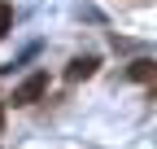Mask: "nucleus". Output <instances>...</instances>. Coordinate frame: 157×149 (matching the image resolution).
<instances>
[{"mask_svg": "<svg viewBox=\"0 0 157 149\" xmlns=\"http://www.w3.org/2000/svg\"><path fill=\"white\" fill-rule=\"evenodd\" d=\"M44 92H48V70H35V74H26V79L13 88V97H9V101H13V105H35Z\"/></svg>", "mask_w": 157, "mask_h": 149, "instance_id": "1", "label": "nucleus"}, {"mask_svg": "<svg viewBox=\"0 0 157 149\" xmlns=\"http://www.w3.org/2000/svg\"><path fill=\"white\" fill-rule=\"evenodd\" d=\"M96 66H101V62H96L92 53H87V57H74L70 70H66V79H87V74H96Z\"/></svg>", "mask_w": 157, "mask_h": 149, "instance_id": "2", "label": "nucleus"}, {"mask_svg": "<svg viewBox=\"0 0 157 149\" xmlns=\"http://www.w3.org/2000/svg\"><path fill=\"white\" fill-rule=\"evenodd\" d=\"M153 70H157V62H148V57H144V62H131V70H127V74H131V79H140V83H148V79H153Z\"/></svg>", "mask_w": 157, "mask_h": 149, "instance_id": "3", "label": "nucleus"}, {"mask_svg": "<svg viewBox=\"0 0 157 149\" xmlns=\"http://www.w3.org/2000/svg\"><path fill=\"white\" fill-rule=\"evenodd\" d=\"M13 26V9L9 5H0V40H5V31Z\"/></svg>", "mask_w": 157, "mask_h": 149, "instance_id": "4", "label": "nucleus"}, {"mask_svg": "<svg viewBox=\"0 0 157 149\" xmlns=\"http://www.w3.org/2000/svg\"><path fill=\"white\" fill-rule=\"evenodd\" d=\"M148 88H153V92H157V70H153V79H148Z\"/></svg>", "mask_w": 157, "mask_h": 149, "instance_id": "5", "label": "nucleus"}]
</instances>
